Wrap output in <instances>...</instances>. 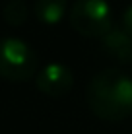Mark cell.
Listing matches in <instances>:
<instances>
[{"label": "cell", "mask_w": 132, "mask_h": 134, "mask_svg": "<svg viewBox=\"0 0 132 134\" xmlns=\"http://www.w3.org/2000/svg\"><path fill=\"white\" fill-rule=\"evenodd\" d=\"M37 54L18 37L0 39V78L8 82H27L37 76Z\"/></svg>", "instance_id": "3957f363"}, {"label": "cell", "mask_w": 132, "mask_h": 134, "mask_svg": "<svg viewBox=\"0 0 132 134\" xmlns=\"http://www.w3.org/2000/svg\"><path fill=\"white\" fill-rule=\"evenodd\" d=\"M85 101L89 111L101 121H124L132 115V78L113 68L97 72L88 84Z\"/></svg>", "instance_id": "6da1fadb"}, {"label": "cell", "mask_w": 132, "mask_h": 134, "mask_svg": "<svg viewBox=\"0 0 132 134\" xmlns=\"http://www.w3.org/2000/svg\"><path fill=\"white\" fill-rule=\"evenodd\" d=\"M2 16H4V21H6L8 25H12V27L21 25L27 20L25 2L24 0H8V4L2 10Z\"/></svg>", "instance_id": "52a82bcc"}, {"label": "cell", "mask_w": 132, "mask_h": 134, "mask_svg": "<svg viewBox=\"0 0 132 134\" xmlns=\"http://www.w3.org/2000/svg\"><path fill=\"white\" fill-rule=\"evenodd\" d=\"M35 86L43 95L49 97H64L74 87V74L64 64H47L35 76Z\"/></svg>", "instance_id": "277c9868"}, {"label": "cell", "mask_w": 132, "mask_h": 134, "mask_svg": "<svg viewBox=\"0 0 132 134\" xmlns=\"http://www.w3.org/2000/svg\"><path fill=\"white\" fill-rule=\"evenodd\" d=\"M122 29L132 37V4L124 10V14H122Z\"/></svg>", "instance_id": "ba28073f"}, {"label": "cell", "mask_w": 132, "mask_h": 134, "mask_svg": "<svg viewBox=\"0 0 132 134\" xmlns=\"http://www.w3.org/2000/svg\"><path fill=\"white\" fill-rule=\"evenodd\" d=\"M101 41L105 53L120 64H128L132 60V37L122 27H113L107 35L101 37Z\"/></svg>", "instance_id": "5b68a950"}, {"label": "cell", "mask_w": 132, "mask_h": 134, "mask_svg": "<svg viewBox=\"0 0 132 134\" xmlns=\"http://www.w3.org/2000/svg\"><path fill=\"white\" fill-rule=\"evenodd\" d=\"M66 6V0H35L33 12L39 21L47 25H54L64 18Z\"/></svg>", "instance_id": "8992f818"}, {"label": "cell", "mask_w": 132, "mask_h": 134, "mask_svg": "<svg viewBox=\"0 0 132 134\" xmlns=\"http://www.w3.org/2000/svg\"><path fill=\"white\" fill-rule=\"evenodd\" d=\"M68 20L76 33L89 39H101L115 27L113 8L107 0H76Z\"/></svg>", "instance_id": "7a4b0ae2"}]
</instances>
